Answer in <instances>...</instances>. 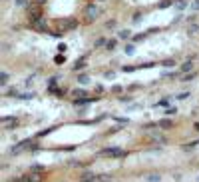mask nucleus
<instances>
[{"mask_svg":"<svg viewBox=\"0 0 199 182\" xmlns=\"http://www.w3.org/2000/svg\"><path fill=\"white\" fill-rule=\"evenodd\" d=\"M30 26H32V30H38V32H48V24L44 18H40L36 22H30Z\"/></svg>","mask_w":199,"mask_h":182,"instance_id":"nucleus-1","label":"nucleus"},{"mask_svg":"<svg viewBox=\"0 0 199 182\" xmlns=\"http://www.w3.org/2000/svg\"><path fill=\"white\" fill-rule=\"evenodd\" d=\"M60 26L64 28V30H74V28L78 26V20L76 18H66V20H60Z\"/></svg>","mask_w":199,"mask_h":182,"instance_id":"nucleus-2","label":"nucleus"},{"mask_svg":"<svg viewBox=\"0 0 199 182\" xmlns=\"http://www.w3.org/2000/svg\"><path fill=\"white\" fill-rule=\"evenodd\" d=\"M86 16L90 18V20H94V18H98V16H100V8L96 6V4H90V6L86 8Z\"/></svg>","mask_w":199,"mask_h":182,"instance_id":"nucleus-3","label":"nucleus"},{"mask_svg":"<svg viewBox=\"0 0 199 182\" xmlns=\"http://www.w3.org/2000/svg\"><path fill=\"white\" fill-rule=\"evenodd\" d=\"M189 70L193 72V58H189V60H185L181 64V72H189Z\"/></svg>","mask_w":199,"mask_h":182,"instance_id":"nucleus-4","label":"nucleus"},{"mask_svg":"<svg viewBox=\"0 0 199 182\" xmlns=\"http://www.w3.org/2000/svg\"><path fill=\"white\" fill-rule=\"evenodd\" d=\"M106 48L108 50H116V48H118V40H116V38H112V40H108V44H106Z\"/></svg>","mask_w":199,"mask_h":182,"instance_id":"nucleus-5","label":"nucleus"},{"mask_svg":"<svg viewBox=\"0 0 199 182\" xmlns=\"http://www.w3.org/2000/svg\"><path fill=\"white\" fill-rule=\"evenodd\" d=\"M173 6L177 8V10H183V8L187 6V0H175V2H173Z\"/></svg>","mask_w":199,"mask_h":182,"instance_id":"nucleus-6","label":"nucleus"},{"mask_svg":"<svg viewBox=\"0 0 199 182\" xmlns=\"http://www.w3.org/2000/svg\"><path fill=\"white\" fill-rule=\"evenodd\" d=\"M187 32H189V36H195V34L199 32V24H191V26H189V30H187Z\"/></svg>","mask_w":199,"mask_h":182,"instance_id":"nucleus-7","label":"nucleus"},{"mask_svg":"<svg viewBox=\"0 0 199 182\" xmlns=\"http://www.w3.org/2000/svg\"><path fill=\"white\" fill-rule=\"evenodd\" d=\"M8 78H10V76H8L6 72H2V74H0V86H6V84H8Z\"/></svg>","mask_w":199,"mask_h":182,"instance_id":"nucleus-8","label":"nucleus"},{"mask_svg":"<svg viewBox=\"0 0 199 182\" xmlns=\"http://www.w3.org/2000/svg\"><path fill=\"white\" fill-rule=\"evenodd\" d=\"M124 52H126V54H127V56H132V54H133V52H135V46H133V44H127V46H126V48H124Z\"/></svg>","mask_w":199,"mask_h":182,"instance_id":"nucleus-9","label":"nucleus"},{"mask_svg":"<svg viewBox=\"0 0 199 182\" xmlns=\"http://www.w3.org/2000/svg\"><path fill=\"white\" fill-rule=\"evenodd\" d=\"M106 154H112V156H118V154H121V150L119 148H108V150H104Z\"/></svg>","mask_w":199,"mask_h":182,"instance_id":"nucleus-10","label":"nucleus"},{"mask_svg":"<svg viewBox=\"0 0 199 182\" xmlns=\"http://www.w3.org/2000/svg\"><path fill=\"white\" fill-rule=\"evenodd\" d=\"M129 36H132V30H121L119 32V38H124V40H127Z\"/></svg>","mask_w":199,"mask_h":182,"instance_id":"nucleus-11","label":"nucleus"},{"mask_svg":"<svg viewBox=\"0 0 199 182\" xmlns=\"http://www.w3.org/2000/svg\"><path fill=\"white\" fill-rule=\"evenodd\" d=\"M78 82H80V84H88V82H90V78H88L86 74H80L78 76Z\"/></svg>","mask_w":199,"mask_h":182,"instance_id":"nucleus-12","label":"nucleus"},{"mask_svg":"<svg viewBox=\"0 0 199 182\" xmlns=\"http://www.w3.org/2000/svg\"><path fill=\"white\" fill-rule=\"evenodd\" d=\"M74 94L78 96V98H86V94H88V92H86V90H74Z\"/></svg>","mask_w":199,"mask_h":182,"instance_id":"nucleus-13","label":"nucleus"},{"mask_svg":"<svg viewBox=\"0 0 199 182\" xmlns=\"http://www.w3.org/2000/svg\"><path fill=\"white\" fill-rule=\"evenodd\" d=\"M165 114H177V106H167Z\"/></svg>","mask_w":199,"mask_h":182,"instance_id":"nucleus-14","label":"nucleus"},{"mask_svg":"<svg viewBox=\"0 0 199 182\" xmlns=\"http://www.w3.org/2000/svg\"><path fill=\"white\" fill-rule=\"evenodd\" d=\"M173 2L171 0H163V2H159V8H167V6H171Z\"/></svg>","mask_w":199,"mask_h":182,"instance_id":"nucleus-15","label":"nucleus"},{"mask_svg":"<svg viewBox=\"0 0 199 182\" xmlns=\"http://www.w3.org/2000/svg\"><path fill=\"white\" fill-rule=\"evenodd\" d=\"M193 78H195V72H191V74H185V76H183V78H181V80L189 82V80H193Z\"/></svg>","mask_w":199,"mask_h":182,"instance_id":"nucleus-16","label":"nucleus"},{"mask_svg":"<svg viewBox=\"0 0 199 182\" xmlns=\"http://www.w3.org/2000/svg\"><path fill=\"white\" fill-rule=\"evenodd\" d=\"M159 126H161V128H169V126H171V122H169V120H161V122H159Z\"/></svg>","mask_w":199,"mask_h":182,"instance_id":"nucleus-17","label":"nucleus"},{"mask_svg":"<svg viewBox=\"0 0 199 182\" xmlns=\"http://www.w3.org/2000/svg\"><path fill=\"white\" fill-rule=\"evenodd\" d=\"M102 44H108V40H104V38H98V40H96V48H100Z\"/></svg>","mask_w":199,"mask_h":182,"instance_id":"nucleus-18","label":"nucleus"},{"mask_svg":"<svg viewBox=\"0 0 199 182\" xmlns=\"http://www.w3.org/2000/svg\"><path fill=\"white\" fill-rule=\"evenodd\" d=\"M116 24H118L116 20H108L106 22V28H116Z\"/></svg>","mask_w":199,"mask_h":182,"instance_id":"nucleus-19","label":"nucleus"},{"mask_svg":"<svg viewBox=\"0 0 199 182\" xmlns=\"http://www.w3.org/2000/svg\"><path fill=\"white\" fill-rule=\"evenodd\" d=\"M64 62H66L64 56H56V64H64Z\"/></svg>","mask_w":199,"mask_h":182,"instance_id":"nucleus-20","label":"nucleus"},{"mask_svg":"<svg viewBox=\"0 0 199 182\" xmlns=\"http://www.w3.org/2000/svg\"><path fill=\"white\" fill-rule=\"evenodd\" d=\"M74 68H76V70H82V68H86V62H78Z\"/></svg>","mask_w":199,"mask_h":182,"instance_id":"nucleus-21","label":"nucleus"},{"mask_svg":"<svg viewBox=\"0 0 199 182\" xmlns=\"http://www.w3.org/2000/svg\"><path fill=\"white\" fill-rule=\"evenodd\" d=\"M147 180H149V182H157V180H159V176H157V174H153V176H147Z\"/></svg>","mask_w":199,"mask_h":182,"instance_id":"nucleus-22","label":"nucleus"},{"mask_svg":"<svg viewBox=\"0 0 199 182\" xmlns=\"http://www.w3.org/2000/svg\"><path fill=\"white\" fill-rule=\"evenodd\" d=\"M187 96H189V92H181V94H179V96H177V98H179V100H185Z\"/></svg>","mask_w":199,"mask_h":182,"instance_id":"nucleus-23","label":"nucleus"},{"mask_svg":"<svg viewBox=\"0 0 199 182\" xmlns=\"http://www.w3.org/2000/svg\"><path fill=\"white\" fill-rule=\"evenodd\" d=\"M14 4H16V6H24V4H26V0H14Z\"/></svg>","mask_w":199,"mask_h":182,"instance_id":"nucleus-24","label":"nucleus"},{"mask_svg":"<svg viewBox=\"0 0 199 182\" xmlns=\"http://www.w3.org/2000/svg\"><path fill=\"white\" fill-rule=\"evenodd\" d=\"M132 100H133L132 96H121V102H132Z\"/></svg>","mask_w":199,"mask_h":182,"instance_id":"nucleus-25","label":"nucleus"},{"mask_svg":"<svg viewBox=\"0 0 199 182\" xmlns=\"http://www.w3.org/2000/svg\"><path fill=\"white\" fill-rule=\"evenodd\" d=\"M167 102H169V100H167V98H165V100H161V102H157V104H155V106H165Z\"/></svg>","mask_w":199,"mask_h":182,"instance_id":"nucleus-26","label":"nucleus"},{"mask_svg":"<svg viewBox=\"0 0 199 182\" xmlns=\"http://www.w3.org/2000/svg\"><path fill=\"white\" fill-rule=\"evenodd\" d=\"M163 66H173V60H165V62H161Z\"/></svg>","mask_w":199,"mask_h":182,"instance_id":"nucleus-27","label":"nucleus"},{"mask_svg":"<svg viewBox=\"0 0 199 182\" xmlns=\"http://www.w3.org/2000/svg\"><path fill=\"white\" fill-rule=\"evenodd\" d=\"M191 8H193V10H199V2H193V6H191Z\"/></svg>","mask_w":199,"mask_h":182,"instance_id":"nucleus-28","label":"nucleus"},{"mask_svg":"<svg viewBox=\"0 0 199 182\" xmlns=\"http://www.w3.org/2000/svg\"><path fill=\"white\" fill-rule=\"evenodd\" d=\"M193 128H195V130H199V122H195V124H193Z\"/></svg>","mask_w":199,"mask_h":182,"instance_id":"nucleus-29","label":"nucleus"},{"mask_svg":"<svg viewBox=\"0 0 199 182\" xmlns=\"http://www.w3.org/2000/svg\"><path fill=\"white\" fill-rule=\"evenodd\" d=\"M44 2H46V0H36V4H44Z\"/></svg>","mask_w":199,"mask_h":182,"instance_id":"nucleus-30","label":"nucleus"},{"mask_svg":"<svg viewBox=\"0 0 199 182\" xmlns=\"http://www.w3.org/2000/svg\"><path fill=\"white\" fill-rule=\"evenodd\" d=\"M100 2H106V0H100Z\"/></svg>","mask_w":199,"mask_h":182,"instance_id":"nucleus-31","label":"nucleus"},{"mask_svg":"<svg viewBox=\"0 0 199 182\" xmlns=\"http://www.w3.org/2000/svg\"><path fill=\"white\" fill-rule=\"evenodd\" d=\"M195 2H199V0H195Z\"/></svg>","mask_w":199,"mask_h":182,"instance_id":"nucleus-32","label":"nucleus"}]
</instances>
